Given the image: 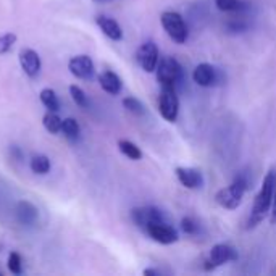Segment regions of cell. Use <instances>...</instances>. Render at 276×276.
Wrapping results in <instances>:
<instances>
[{
  "label": "cell",
  "mask_w": 276,
  "mask_h": 276,
  "mask_svg": "<svg viewBox=\"0 0 276 276\" xmlns=\"http://www.w3.org/2000/svg\"><path fill=\"white\" fill-rule=\"evenodd\" d=\"M274 189H276V173H274V170H270L268 173L265 175L263 183L260 186V191L254 201V207H252L249 220H247L245 230H254L255 226H259L263 222L265 215L268 213V210L271 208Z\"/></svg>",
  "instance_id": "obj_1"
},
{
  "label": "cell",
  "mask_w": 276,
  "mask_h": 276,
  "mask_svg": "<svg viewBox=\"0 0 276 276\" xmlns=\"http://www.w3.org/2000/svg\"><path fill=\"white\" fill-rule=\"evenodd\" d=\"M247 189H249V179H247V175L239 173L230 186L220 189V191L215 194V201L220 207L226 208V210H236V208L241 205L242 197Z\"/></svg>",
  "instance_id": "obj_2"
},
{
  "label": "cell",
  "mask_w": 276,
  "mask_h": 276,
  "mask_svg": "<svg viewBox=\"0 0 276 276\" xmlns=\"http://www.w3.org/2000/svg\"><path fill=\"white\" fill-rule=\"evenodd\" d=\"M155 76L160 86H171V88H176V86L183 81L184 78V70L183 66L179 65V62L173 57H161L158 60V65L155 68Z\"/></svg>",
  "instance_id": "obj_3"
},
{
  "label": "cell",
  "mask_w": 276,
  "mask_h": 276,
  "mask_svg": "<svg viewBox=\"0 0 276 276\" xmlns=\"http://www.w3.org/2000/svg\"><path fill=\"white\" fill-rule=\"evenodd\" d=\"M160 21L170 39L176 44H184L189 37L187 26L184 23V18L176 12H163L160 16Z\"/></svg>",
  "instance_id": "obj_4"
},
{
  "label": "cell",
  "mask_w": 276,
  "mask_h": 276,
  "mask_svg": "<svg viewBox=\"0 0 276 276\" xmlns=\"http://www.w3.org/2000/svg\"><path fill=\"white\" fill-rule=\"evenodd\" d=\"M131 220L134 223L139 230H142L146 233V230L152 225L157 223H170L168 216L165 215V212H161L160 208L154 207V205H147V207H136L131 210Z\"/></svg>",
  "instance_id": "obj_5"
},
{
  "label": "cell",
  "mask_w": 276,
  "mask_h": 276,
  "mask_svg": "<svg viewBox=\"0 0 276 276\" xmlns=\"http://www.w3.org/2000/svg\"><path fill=\"white\" fill-rule=\"evenodd\" d=\"M158 112L170 123H175L178 120L179 99L176 94V88H171V86H163L161 88L158 97Z\"/></svg>",
  "instance_id": "obj_6"
},
{
  "label": "cell",
  "mask_w": 276,
  "mask_h": 276,
  "mask_svg": "<svg viewBox=\"0 0 276 276\" xmlns=\"http://www.w3.org/2000/svg\"><path fill=\"white\" fill-rule=\"evenodd\" d=\"M237 251L234 249L233 245L230 244H215L212 247V251L208 252V257L205 259V265H204V268L207 271H210V270H215L218 268V266H222V265H226V263H230V262H236L237 260Z\"/></svg>",
  "instance_id": "obj_7"
},
{
  "label": "cell",
  "mask_w": 276,
  "mask_h": 276,
  "mask_svg": "<svg viewBox=\"0 0 276 276\" xmlns=\"http://www.w3.org/2000/svg\"><path fill=\"white\" fill-rule=\"evenodd\" d=\"M136 60L146 73H154L160 60V52L157 44L154 41H147L144 44H141V47L136 52Z\"/></svg>",
  "instance_id": "obj_8"
},
{
  "label": "cell",
  "mask_w": 276,
  "mask_h": 276,
  "mask_svg": "<svg viewBox=\"0 0 276 276\" xmlns=\"http://www.w3.org/2000/svg\"><path fill=\"white\" fill-rule=\"evenodd\" d=\"M68 70L70 73L78 79H84L89 81L94 78L96 74V66H94V62L91 57L88 55H76L68 62Z\"/></svg>",
  "instance_id": "obj_9"
},
{
  "label": "cell",
  "mask_w": 276,
  "mask_h": 276,
  "mask_svg": "<svg viewBox=\"0 0 276 276\" xmlns=\"http://www.w3.org/2000/svg\"><path fill=\"white\" fill-rule=\"evenodd\" d=\"M146 234L150 237V239H154L155 242L165 244V245L175 244V242H178V239H179L178 231H176L170 223H157V225H152V226H149L147 230H146Z\"/></svg>",
  "instance_id": "obj_10"
},
{
  "label": "cell",
  "mask_w": 276,
  "mask_h": 276,
  "mask_svg": "<svg viewBox=\"0 0 276 276\" xmlns=\"http://www.w3.org/2000/svg\"><path fill=\"white\" fill-rule=\"evenodd\" d=\"M192 79L196 84L201 86V88H212L215 84H220L222 74L210 63H201L194 68Z\"/></svg>",
  "instance_id": "obj_11"
},
{
  "label": "cell",
  "mask_w": 276,
  "mask_h": 276,
  "mask_svg": "<svg viewBox=\"0 0 276 276\" xmlns=\"http://www.w3.org/2000/svg\"><path fill=\"white\" fill-rule=\"evenodd\" d=\"M18 59H20V65L27 78L31 79L37 78V74L41 73V66H42L39 53L30 49V47H24V49L20 50V57H18Z\"/></svg>",
  "instance_id": "obj_12"
},
{
  "label": "cell",
  "mask_w": 276,
  "mask_h": 276,
  "mask_svg": "<svg viewBox=\"0 0 276 276\" xmlns=\"http://www.w3.org/2000/svg\"><path fill=\"white\" fill-rule=\"evenodd\" d=\"M175 175L179 183L187 189H201L204 186V176L197 168L178 167L175 170Z\"/></svg>",
  "instance_id": "obj_13"
},
{
  "label": "cell",
  "mask_w": 276,
  "mask_h": 276,
  "mask_svg": "<svg viewBox=\"0 0 276 276\" xmlns=\"http://www.w3.org/2000/svg\"><path fill=\"white\" fill-rule=\"evenodd\" d=\"M96 23L97 26L100 27V31L105 34L108 39L112 41H121L123 39V30H121V26L118 24V21H115L113 18L110 16H105V15H100L96 18Z\"/></svg>",
  "instance_id": "obj_14"
},
{
  "label": "cell",
  "mask_w": 276,
  "mask_h": 276,
  "mask_svg": "<svg viewBox=\"0 0 276 276\" xmlns=\"http://www.w3.org/2000/svg\"><path fill=\"white\" fill-rule=\"evenodd\" d=\"M99 84H100V88L103 91H105L107 94H110V96H118V94L121 92V89H123L121 78L117 73H113L110 70L102 71L99 74Z\"/></svg>",
  "instance_id": "obj_15"
},
{
  "label": "cell",
  "mask_w": 276,
  "mask_h": 276,
  "mask_svg": "<svg viewBox=\"0 0 276 276\" xmlns=\"http://www.w3.org/2000/svg\"><path fill=\"white\" fill-rule=\"evenodd\" d=\"M37 208L27 201H21L16 205V218L21 225H34L37 220Z\"/></svg>",
  "instance_id": "obj_16"
},
{
  "label": "cell",
  "mask_w": 276,
  "mask_h": 276,
  "mask_svg": "<svg viewBox=\"0 0 276 276\" xmlns=\"http://www.w3.org/2000/svg\"><path fill=\"white\" fill-rule=\"evenodd\" d=\"M218 10L226 13H242L249 8V4L244 0H215Z\"/></svg>",
  "instance_id": "obj_17"
},
{
  "label": "cell",
  "mask_w": 276,
  "mask_h": 276,
  "mask_svg": "<svg viewBox=\"0 0 276 276\" xmlns=\"http://www.w3.org/2000/svg\"><path fill=\"white\" fill-rule=\"evenodd\" d=\"M39 99L42 102V105L49 112H59L60 110V100H59V97H57L53 89H50V88L42 89L39 94Z\"/></svg>",
  "instance_id": "obj_18"
},
{
  "label": "cell",
  "mask_w": 276,
  "mask_h": 276,
  "mask_svg": "<svg viewBox=\"0 0 276 276\" xmlns=\"http://www.w3.org/2000/svg\"><path fill=\"white\" fill-rule=\"evenodd\" d=\"M42 123H44V128L49 131L50 134H59V132H62L63 120L57 115V112H47L42 118Z\"/></svg>",
  "instance_id": "obj_19"
},
{
  "label": "cell",
  "mask_w": 276,
  "mask_h": 276,
  "mask_svg": "<svg viewBox=\"0 0 276 276\" xmlns=\"http://www.w3.org/2000/svg\"><path fill=\"white\" fill-rule=\"evenodd\" d=\"M118 149L120 152L125 157H128L129 160H141L142 158V152L141 149L134 144V142L126 141V139H121L118 141Z\"/></svg>",
  "instance_id": "obj_20"
},
{
  "label": "cell",
  "mask_w": 276,
  "mask_h": 276,
  "mask_svg": "<svg viewBox=\"0 0 276 276\" xmlns=\"http://www.w3.org/2000/svg\"><path fill=\"white\" fill-rule=\"evenodd\" d=\"M31 170H33V173L36 175H47L50 171V160L47 155H34L31 158V163H30Z\"/></svg>",
  "instance_id": "obj_21"
},
{
  "label": "cell",
  "mask_w": 276,
  "mask_h": 276,
  "mask_svg": "<svg viewBox=\"0 0 276 276\" xmlns=\"http://www.w3.org/2000/svg\"><path fill=\"white\" fill-rule=\"evenodd\" d=\"M62 132L65 134V137H68L70 141H76L81 134V126L74 118H65L62 123Z\"/></svg>",
  "instance_id": "obj_22"
},
{
  "label": "cell",
  "mask_w": 276,
  "mask_h": 276,
  "mask_svg": "<svg viewBox=\"0 0 276 276\" xmlns=\"http://www.w3.org/2000/svg\"><path fill=\"white\" fill-rule=\"evenodd\" d=\"M70 96L78 107H81V108L88 107V96H86V92L79 88V86H76V84L70 86Z\"/></svg>",
  "instance_id": "obj_23"
},
{
  "label": "cell",
  "mask_w": 276,
  "mask_h": 276,
  "mask_svg": "<svg viewBox=\"0 0 276 276\" xmlns=\"http://www.w3.org/2000/svg\"><path fill=\"white\" fill-rule=\"evenodd\" d=\"M123 107H125L129 113H132V115H137V117L144 115V113H146L144 105H142V103L134 97H125V99H123Z\"/></svg>",
  "instance_id": "obj_24"
},
{
  "label": "cell",
  "mask_w": 276,
  "mask_h": 276,
  "mask_svg": "<svg viewBox=\"0 0 276 276\" xmlns=\"http://www.w3.org/2000/svg\"><path fill=\"white\" fill-rule=\"evenodd\" d=\"M181 230L187 236H196L201 231V225H199L192 216H184L183 220H181Z\"/></svg>",
  "instance_id": "obj_25"
},
{
  "label": "cell",
  "mask_w": 276,
  "mask_h": 276,
  "mask_svg": "<svg viewBox=\"0 0 276 276\" xmlns=\"http://www.w3.org/2000/svg\"><path fill=\"white\" fill-rule=\"evenodd\" d=\"M16 42V34L15 33H7L0 36V55H5L12 50V47Z\"/></svg>",
  "instance_id": "obj_26"
},
{
  "label": "cell",
  "mask_w": 276,
  "mask_h": 276,
  "mask_svg": "<svg viewBox=\"0 0 276 276\" xmlns=\"http://www.w3.org/2000/svg\"><path fill=\"white\" fill-rule=\"evenodd\" d=\"M8 270H10L13 274L23 273V260H21V255L18 252H12L8 255Z\"/></svg>",
  "instance_id": "obj_27"
},
{
  "label": "cell",
  "mask_w": 276,
  "mask_h": 276,
  "mask_svg": "<svg viewBox=\"0 0 276 276\" xmlns=\"http://www.w3.org/2000/svg\"><path fill=\"white\" fill-rule=\"evenodd\" d=\"M247 27H249V24H247L244 18H231V20L226 23V30L231 33H242Z\"/></svg>",
  "instance_id": "obj_28"
},
{
  "label": "cell",
  "mask_w": 276,
  "mask_h": 276,
  "mask_svg": "<svg viewBox=\"0 0 276 276\" xmlns=\"http://www.w3.org/2000/svg\"><path fill=\"white\" fill-rule=\"evenodd\" d=\"M270 223H271V225H276V189H274L273 204H271V216H270Z\"/></svg>",
  "instance_id": "obj_29"
},
{
  "label": "cell",
  "mask_w": 276,
  "mask_h": 276,
  "mask_svg": "<svg viewBox=\"0 0 276 276\" xmlns=\"http://www.w3.org/2000/svg\"><path fill=\"white\" fill-rule=\"evenodd\" d=\"M96 2H100V0H96Z\"/></svg>",
  "instance_id": "obj_30"
},
{
  "label": "cell",
  "mask_w": 276,
  "mask_h": 276,
  "mask_svg": "<svg viewBox=\"0 0 276 276\" xmlns=\"http://www.w3.org/2000/svg\"><path fill=\"white\" fill-rule=\"evenodd\" d=\"M0 276H2V273H0Z\"/></svg>",
  "instance_id": "obj_31"
}]
</instances>
